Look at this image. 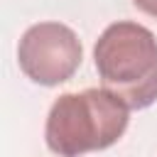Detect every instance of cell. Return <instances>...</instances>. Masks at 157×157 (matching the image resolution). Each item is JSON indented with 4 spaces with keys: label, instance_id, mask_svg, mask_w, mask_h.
<instances>
[{
    "label": "cell",
    "instance_id": "3957f363",
    "mask_svg": "<svg viewBox=\"0 0 157 157\" xmlns=\"http://www.w3.org/2000/svg\"><path fill=\"white\" fill-rule=\"evenodd\" d=\"M83 47L78 34L61 22H37L25 29L17 44L22 74L39 86H59L81 66Z\"/></svg>",
    "mask_w": 157,
    "mask_h": 157
},
{
    "label": "cell",
    "instance_id": "6da1fadb",
    "mask_svg": "<svg viewBox=\"0 0 157 157\" xmlns=\"http://www.w3.org/2000/svg\"><path fill=\"white\" fill-rule=\"evenodd\" d=\"M128 123L130 108L105 88L61 93L49 108L44 142L59 157H83L113 147Z\"/></svg>",
    "mask_w": 157,
    "mask_h": 157
},
{
    "label": "cell",
    "instance_id": "7a4b0ae2",
    "mask_svg": "<svg viewBox=\"0 0 157 157\" xmlns=\"http://www.w3.org/2000/svg\"><path fill=\"white\" fill-rule=\"evenodd\" d=\"M101 88L120 98L130 110L157 101V37L140 22L108 25L93 47Z\"/></svg>",
    "mask_w": 157,
    "mask_h": 157
},
{
    "label": "cell",
    "instance_id": "277c9868",
    "mask_svg": "<svg viewBox=\"0 0 157 157\" xmlns=\"http://www.w3.org/2000/svg\"><path fill=\"white\" fill-rule=\"evenodd\" d=\"M132 5L140 12H145L150 17H157V0H132Z\"/></svg>",
    "mask_w": 157,
    "mask_h": 157
}]
</instances>
